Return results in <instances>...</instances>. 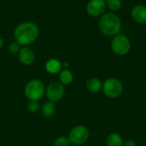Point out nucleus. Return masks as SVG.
Returning <instances> with one entry per match:
<instances>
[{
    "instance_id": "1a4fd4ad",
    "label": "nucleus",
    "mask_w": 146,
    "mask_h": 146,
    "mask_svg": "<svg viewBox=\"0 0 146 146\" xmlns=\"http://www.w3.org/2000/svg\"><path fill=\"white\" fill-rule=\"evenodd\" d=\"M18 59L22 65L29 66L33 64L35 60V54L28 46H23L18 52Z\"/></svg>"
},
{
    "instance_id": "4be33fe9",
    "label": "nucleus",
    "mask_w": 146,
    "mask_h": 146,
    "mask_svg": "<svg viewBox=\"0 0 146 146\" xmlns=\"http://www.w3.org/2000/svg\"><path fill=\"white\" fill-rule=\"evenodd\" d=\"M0 96H1V89H0Z\"/></svg>"
},
{
    "instance_id": "39448f33",
    "label": "nucleus",
    "mask_w": 146,
    "mask_h": 146,
    "mask_svg": "<svg viewBox=\"0 0 146 146\" xmlns=\"http://www.w3.org/2000/svg\"><path fill=\"white\" fill-rule=\"evenodd\" d=\"M89 137L90 131L83 125H78L73 127L68 136L71 145L74 146H82L87 142Z\"/></svg>"
},
{
    "instance_id": "f257e3e1",
    "label": "nucleus",
    "mask_w": 146,
    "mask_h": 146,
    "mask_svg": "<svg viewBox=\"0 0 146 146\" xmlns=\"http://www.w3.org/2000/svg\"><path fill=\"white\" fill-rule=\"evenodd\" d=\"M39 35L38 27L30 22L20 23L15 29L14 37L16 42L22 46H27L33 44Z\"/></svg>"
},
{
    "instance_id": "5701e85b",
    "label": "nucleus",
    "mask_w": 146,
    "mask_h": 146,
    "mask_svg": "<svg viewBox=\"0 0 146 146\" xmlns=\"http://www.w3.org/2000/svg\"><path fill=\"white\" fill-rule=\"evenodd\" d=\"M145 89H146V87H145Z\"/></svg>"
},
{
    "instance_id": "dca6fc26",
    "label": "nucleus",
    "mask_w": 146,
    "mask_h": 146,
    "mask_svg": "<svg viewBox=\"0 0 146 146\" xmlns=\"http://www.w3.org/2000/svg\"><path fill=\"white\" fill-rule=\"evenodd\" d=\"M106 7L109 8L111 11H117L122 6L121 0H105Z\"/></svg>"
},
{
    "instance_id": "423d86ee",
    "label": "nucleus",
    "mask_w": 146,
    "mask_h": 146,
    "mask_svg": "<svg viewBox=\"0 0 146 146\" xmlns=\"http://www.w3.org/2000/svg\"><path fill=\"white\" fill-rule=\"evenodd\" d=\"M110 47L113 52L118 56L127 55L131 49V42L125 34H118L115 35L111 40Z\"/></svg>"
},
{
    "instance_id": "7ed1b4c3",
    "label": "nucleus",
    "mask_w": 146,
    "mask_h": 146,
    "mask_svg": "<svg viewBox=\"0 0 146 146\" xmlns=\"http://www.w3.org/2000/svg\"><path fill=\"white\" fill-rule=\"evenodd\" d=\"M45 85L39 79H32L24 87V95L28 101L38 102L45 94Z\"/></svg>"
},
{
    "instance_id": "a211bd4d",
    "label": "nucleus",
    "mask_w": 146,
    "mask_h": 146,
    "mask_svg": "<svg viewBox=\"0 0 146 146\" xmlns=\"http://www.w3.org/2000/svg\"><path fill=\"white\" fill-rule=\"evenodd\" d=\"M27 108L31 114H36L40 110L41 108H40V105H39L38 102L29 101V102L27 105Z\"/></svg>"
},
{
    "instance_id": "f3484780",
    "label": "nucleus",
    "mask_w": 146,
    "mask_h": 146,
    "mask_svg": "<svg viewBox=\"0 0 146 146\" xmlns=\"http://www.w3.org/2000/svg\"><path fill=\"white\" fill-rule=\"evenodd\" d=\"M71 144L69 139L66 136H60L56 138L54 141V146H70Z\"/></svg>"
},
{
    "instance_id": "6ab92c4d",
    "label": "nucleus",
    "mask_w": 146,
    "mask_h": 146,
    "mask_svg": "<svg viewBox=\"0 0 146 146\" xmlns=\"http://www.w3.org/2000/svg\"><path fill=\"white\" fill-rule=\"evenodd\" d=\"M21 48V46L18 42H16L15 40L11 42L9 45V52L11 54H16V53L18 54V52H20Z\"/></svg>"
},
{
    "instance_id": "9b49d317",
    "label": "nucleus",
    "mask_w": 146,
    "mask_h": 146,
    "mask_svg": "<svg viewBox=\"0 0 146 146\" xmlns=\"http://www.w3.org/2000/svg\"><path fill=\"white\" fill-rule=\"evenodd\" d=\"M44 69L50 74L60 73V71L62 70V63L56 59H50L46 61Z\"/></svg>"
},
{
    "instance_id": "20e7f679",
    "label": "nucleus",
    "mask_w": 146,
    "mask_h": 146,
    "mask_svg": "<svg viewBox=\"0 0 146 146\" xmlns=\"http://www.w3.org/2000/svg\"><path fill=\"white\" fill-rule=\"evenodd\" d=\"M102 90L107 97L116 99L122 95L124 87L119 79L115 77H109L103 83Z\"/></svg>"
},
{
    "instance_id": "2eb2a0df",
    "label": "nucleus",
    "mask_w": 146,
    "mask_h": 146,
    "mask_svg": "<svg viewBox=\"0 0 146 146\" xmlns=\"http://www.w3.org/2000/svg\"><path fill=\"white\" fill-rule=\"evenodd\" d=\"M74 81V75L68 69H62L59 73V82L64 86L69 85Z\"/></svg>"
},
{
    "instance_id": "aec40b11",
    "label": "nucleus",
    "mask_w": 146,
    "mask_h": 146,
    "mask_svg": "<svg viewBox=\"0 0 146 146\" xmlns=\"http://www.w3.org/2000/svg\"><path fill=\"white\" fill-rule=\"evenodd\" d=\"M123 146H137V145L133 140L128 139V140H127V141H125L123 143Z\"/></svg>"
},
{
    "instance_id": "9d476101",
    "label": "nucleus",
    "mask_w": 146,
    "mask_h": 146,
    "mask_svg": "<svg viewBox=\"0 0 146 146\" xmlns=\"http://www.w3.org/2000/svg\"><path fill=\"white\" fill-rule=\"evenodd\" d=\"M132 18L139 24H146V6L139 4L131 10Z\"/></svg>"
},
{
    "instance_id": "ddd939ff",
    "label": "nucleus",
    "mask_w": 146,
    "mask_h": 146,
    "mask_svg": "<svg viewBox=\"0 0 146 146\" xmlns=\"http://www.w3.org/2000/svg\"><path fill=\"white\" fill-rule=\"evenodd\" d=\"M41 113L45 118H51L56 113V105L52 102H46L41 107Z\"/></svg>"
},
{
    "instance_id": "f03ea898",
    "label": "nucleus",
    "mask_w": 146,
    "mask_h": 146,
    "mask_svg": "<svg viewBox=\"0 0 146 146\" xmlns=\"http://www.w3.org/2000/svg\"><path fill=\"white\" fill-rule=\"evenodd\" d=\"M98 28L103 34L109 37H114L119 34L121 28V21L116 14L113 12H107L99 19Z\"/></svg>"
},
{
    "instance_id": "4468645a",
    "label": "nucleus",
    "mask_w": 146,
    "mask_h": 146,
    "mask_svg": "<svg viewBox=\"0 0 146 146\" xmlns=\"http://www.w3.org/2000/svg\"><path fill=\"white\" fill-rule=\"evenodd\" d=\"M123 139L117 133H111L106 138L107 146H123Z\"/></svg>"
},
{
    "instance_id": "6e6552de",
    "label": "nucleus",
    "mask_w": 146,
    "mask_h": 146,
    "mask_svg": "<svg viewBox=\"0 0 146 146\" xmlns=\"http://www.w3.org/2000/svg\"><path fill=\"white\" fill-rule=\"evenodd\" d=\"M105 0H90L86 5V12L92 17L102 16L106 10Z\"/></svg>"
},
{
    "instance_id": "0eeeda50",
    "label": "nucleus",
    "mask_w": 146,
    "mask_h": 146,
    "mask_svg": "<svg viewBox=\"0 0 146 146\" xmlns=\"http://www.w3.org/2000/svg\"><path fill=\"white\" fill-rule=\"evenodd\" d=\"M48 101L54 103L61 101L65 95V86L59 81H54L49 83L45 88V94Z\"/></svg>"
},
{
    "instance_id": "f8f14e48",
    "label": "nucleus",
    "mask_w": 146,
    "mask_h": 146,
    "mask_svg": "<svg viewBox=\"0 0 146 146\" xmlns=\"http://www.w3.org/2000/svg\"><path fill=\"white\" fill-rule=\"evenodd\" d=\"M86 88L90 93H92V94L98 93L103 89V82L99 78L96 77H92L86 81Z\"/></svg>"
},
{
    "instance_id": "412c9836",
    "label": "nucleus",
    "mask_w": 146,
    "mask_h": 146,
    "mask_svg": "<svg viewBox=\"0 0 146 146\" xmlns=\"http://www.w3.org/2000/svg\"><path fill=\"white\" fill-rule=\"evenodd\" d=\"M3 47V40L0 37V50Z\"/></svg>"
}]
</instances>
